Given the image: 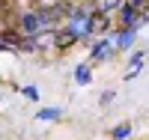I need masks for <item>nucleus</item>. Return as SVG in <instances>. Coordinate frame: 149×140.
<instances>
[{"label":"nucleus","mask_w":149,"mask_h":140,"mask_svg":"<svg viewBox=\"0 0 149 140\" xmlns=\"http://www.w3.org/2000/svg\"><path fill=\"white\" fill-rule=\"evenodd\" d=\"M63 18H69V6H66V3H57V6H51V9H42V12H39L42 33H45V30H51V27H57Z\"/></svg>","instance_id":"f257e3e1"},{"label":"nucleus","mask_w":149,"mask_h":140,"mask_svg":"<svg viewBox=\"0 0 149 140\" xmlns=\"http://www.w3.org/2000/svg\"><path fill=\"white\" fill-rule=\"evenodd\" d=\"M119 21L125 24V30H134V27H137V24H143L146 18H143L131 3H122V6H119Z\"/></svg>","instance_id":"f03ea898"},{"label":"nucleus","mask_w":149,"mask_h":140,"mask_svg":"<svg viewBox=\"0 0 149 140\" xmlns=\"http://www.w3.org/2000/svg\"><path fill=\"white\" fill-rule=\"evenodd\" d=\"M107 27H110V18L104 15V12H98V9H95V12H93V18H90V36H93V33H104Z\"/></svg>","instance_id":"7ed1b4c3"},{"label":"nucleus","mask_w":149,"mask_h":140,"mask_svg":"<svg viewBox=\"0 0 149 140\" xmlns=\"http://www.w3.org/2000/svg\"><path fill=\"white\" fill-rule=\"evenodd\" d=\"M21 27H24V33H30V36L42 33V24H39V12H27V15L21 18Z\"/></svg>","instance_id":"20e7f679"},{"label":"nucleus","mask_w":149,"mask_h":140,"mask_svg":"<svg viewBox=\"0 0 149 140\" xmlns=\"http://www.w3.org/2000/svg\"><path fill=\"white\" fill-rule=\"evenodd\" d=\"M51 42H54L57 48H72L78 39H74V36H72L69 30H60V33H54V36H51Z\"/></svg>","instance_id":"39448f33"},{"label":"nucleus","mask_w":149,"mask_h":140,"mask_svg":"<svg viewBox=\"0 0 149 140\" xmlns=\"http://www.w3.org/2000/svg\"><path fill=\"white\" fill-rule=\"evenodd\" d=\"M143 60H146V54H143V51H137V54L131 57V72H128V78H134V75L140 72V66H143Z\"/></svg>","instance_id":"423d86ee"},{"label":"nucleus","mask_w":149,"mask_h":140,"mask_svg":"<svg viewBox=\"0 0 149 140\" xmlns=\"http://www.w3.org/2000/svg\"><path fill=\"white\" fill-rule=\"evenodd\" d=\"M104 57H110V45L107 42H102V45L93 48V60H104Z\"/></svg>","instance_id":"0eeeda50"},{"label":"nucleus","mask_w":149,"mask_h":140,"mask_svg":"<svg viewBox=\"0 0 149 140\" xmlns=\"http://www.w3.org/2000/svg\"><path fill=\"white\" fill-rule=\"evenodd\" d=\"M36 116H39V119H45V122H51V119H60V107H48V110H39Z\"/></svg>","instance_id":"6e6552de"},{"label":"nucleus","mask_w":149,"mask_h":140,"mask_svg":"<svg viewBox=\"0 0 149 140\" xmlns=\"http://www.w3.org/2000/svg\"><path fill=\"white\" fill-rule=\"evenodd\" d=\"M131 42H134V30H122V33H119V39H116L119 48H128Z\"/></svg>","instance_id":"1a4fd4ad"},{"label":"nucleus","mask_w":149,"mask_h":140,"mask_svg":"<svg viewBox=\"0 0 149 140\" xmlns=\"http://www.w3.org/2000/svg\"><path fill=\"white\" fill-rule=\"evenodd\" d=\"M74 81H78V84H90V69L78 66V69H74Z\"/></svg>","instance_id":"9d476101"},{"label":"nucleus","mask_w":149,"mask_h":140,"mask_svg":"<svg viewBox=\"0 0 149 140\" xmlns=\"http://www.w3.org/2000/svg\"><path fill=\"white\" fill-rule=\"evenodd\" d=\"M116 6H119V0H98V12H104V15L110 9H116Z\"/></svg>","instance_id":"9b49d317"},{"label":"nucleus","mask_w":149,"mask_h":140,"mask_svg":"<svg viewBox=\"0 0 149 140\" xmlns=\"http://www.w3.org/2000/svg\"><path fill=\"white\" fill-rule=\"evenodd\" d=\"M128 134H131V125H128V122H125V125H116V128H113V137H116V140L128 137Z\"/></svg>","instance_id":"f8f14e48"},{"label":"nucleus","mask_w":149,"mask_h":140,"mask_svg":"<svg viewBox=\"0 0 149 140\" xmlns=\"http://www.w3.org/2000/svg\"><path fill=\"white\" fill-rule=\"evenodd\" d=\"M24 95H27V98H39V93H36V86H24Z\"/></svg>","instance_id":"ddd939ff"}]
</instances>
